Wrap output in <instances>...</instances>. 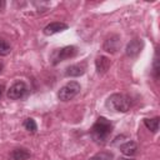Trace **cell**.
I'll return each instance as SVG.
<instances>
[{"label": "cell", "mask_w": 160, "mask_h": 160, "mask_svg": "<svg viewBox=\"0 0 160 160\" xmlns=\"http://www.w3.org/2000/svg\"><path fill=\"white\" fill-rule=\"evenodd\" d=\"M120 151L124 155H126V156H132L138 151V145H136L135 141H131V140L130 141H126L125 144L120 145Z\"/></svg>", "instance_id": "obj_11"}, {"label": "cell", "mask_w": 160, "mask_h": 160, "mask_svg": "<svg viewBox=\"0 0 160 160\" xmlns=\"http://www.w3.org/2000/svg\"><path fill=\"white\" fill-rule=\"evenodd\" d=\"M78 54V49L72 45L70 46H64V48H60V49H55L50 56V60H51V64L52 65H56L66 59H70V58H74L75 55Z\"/></svg>", "instance_id": "obj_4"}, {"label": "cell", "mask_w": 160, "mask_h": 160, "mask_svg": "<svg viewBox=\"0 0 160 160\" xmlns=\"http://www.w3.org/2000/svg\"><path fill=\"white\" fill-rule=\"evenodd\" d=\"M121 46V39L119 35L114 34V35H110L105 41H104V50L106 52H110V54H115Z\"/></svg>", "instance_id": "obj_6"}, {"label": "cell", "mask_w": 160, "mask_h": 160, "mask_svg": "<svg viewBox=\"0 0 160 160\" xmlns=\"http://www.w3.org/2000/svg\"><path fill=\"white\" fill-rule=\"evenodd\" d=\"M110 65H111V61L106 56L101 55V56H98L96 60H95V68H96V72L98 74H105L109 70Z\"/></svg>", "instance_id": "obj_10"}, {"label": "cell", "mask_w": 160, "mask_h": 160, "mask_svg": "<svg viewBox=\"0 0 160 160\" xmlns=\"http://www.w3.org/2000/svg\"><path fill=\"white\" fill-rule=\"evenodd\" d=\"M2 91H4V84L0 82V99H1V95H2Z\"/></svg>", "instance_id": "obj_18"}, {"label": "cell", "mask_w": 160, "mask_h": 160, "mask_svg": "<svg viewBox=\"0 0 160 160\" xmlns=\"http://www.w3.org/2000/svg\"><path fill=\"white\" fill-rule=\"evenodd\" d=\"M85 71H86V64L85 62H79V64H72V65L68 66L66 70H65V75L71 76V78H76V76L84 75Z\"/></svg>", "instance_id": "obj_8"}, {"label": "cell", "mask_w": 160, "mask_h": 160, "mask_svg": "<svg viewBox=\"0 0 160 160\" xmlns=\"http://www.w3.org/2000/svg\"><path fill=\"white\" fill-rule=\"evenodd\" d=\"M142 48H144V41H142L141 39H132V40H130V42L126 45L125 52H126L128 56L135 58V56H138V55L141 52Z\"/></svg>", "instance_id": "obj_7"}, {"label": "cell", "mask_w": 160, "mask_h": 160, "mask_svg": "<svg viewBox=\"0 0 160 160\" xmlns=\"http://www.w3.org/2000/svg\"><path fill=\"white\" fill-rule=\"evenodd\" d=\"M105 106L111 111L126 112L131 106V100L128 95L124 94H112L108 98Z\"/></svg>", "instance_id": "obj_2"}, {"label": "cell", "mask_w": 160, "mask_h": 160, "mask_svg": "<svg viewBox=\"0 0 160 160\" xmlns=\"http://www.w3.org/2000/svg\"><path fill=\"white\" fill-rule=\"evenodd\" d=\"M2 68H4V66H2V64H1V62H0V72H1V71H2Z\"/></svg>", "instance_id": "obj_19"}, {"label": "cell", "mask_w": 160, "mask_h": 160, "mask_svg": "<svg viewBox=\"0 0 160 160\" xmlns=\"http://www.w3.org/2000/svg\"><path fill=\"white\" fill-rule=\"evenodd\" d=\"M10 51H11L10 44L6 40L0 38V56H6L8 54H10Z\"/></svg>", "instance_id": "obj_14"}, {"label": "cell", "mask_w": 160, "mask_h": 160, "mask_svg": "<svg viewBox=\"0 0 160 160\" xmlns=\"http://www.w3.org/2000/svg\"><path fill=\"white\" fill-rule=\"evenodd\" d=\"M28 92H29L28 85L24 81H16L8 90V98L11 100H19V99H24L28 95Z\"/></svg>", "instance_id": "obj_5"}, {"label": "cell", "mask_w": 160, "mask_h": 160, "mask_svg": "<svg viewBox=\"0 0 160 160\" xmlns=\"http://www.w3.org/2000/svg\"><path fill=\"white\" fill-rule=\"evenodd\" d=\"M68 29V24L65 22H61V21H54V22H50L48 24L45 28H44V34L45 35H54L56 32H60V31H64Z\"/></svg>", "instance_id": "obj_9"}, {"label": "cell", "mask_w": 160, "mask_h": 160, "mask_svg": "<svg viewBox=\"0 0 160 160\" xmlns=\"http://www.w3.org/2000/svg\"><path fill=\"white\" fill-rule=\"evenodd\" d=\"M12 160H28L30 158V152L24 148H16L11 152Z\"/></svg>", "instance_id": "obj_12"}, {"label": "cell", "mask_w": 160, "mask_h": 160, "mask_svg": "<svg viewBox=\"0 0 160 160\" xmlns=\"http://www.w3.org/2000/svg\"><path fill=\"white\" fill-rule=\"evenodd\" d=\"M24 126H25V129H26L28 131H30V132H35V131L38 130V125H36L35 120L31 119V118L25 119V121H24Z\"/></svg>", "instance_id": "obj_15"}, {"label": "cell", "mask_w": 160, "mask_h": 160, "mask_svg": "<svg viewBox=\"0 0 160 160\" xmlns=\"http://www.w3.org/2000/svg\"><path fill=\"white\" fill-rule=\"evenodd\" d=\"M111 159V155L106 154V152H99L96 155H94L92 158H90L89 160H110Z\"/></svg>", "instance_id": "obj_16"}, {"label": "cell", "mask_w": 160, "mask_h": 160, "mask_svg": "<svg viewBox=\"0 0 160 160\" xmlns=\"http://www.w3.org/2000/svg\"><path fill=\"white\" fill-rule=\"evenodd\" d=\"M144 125L151 131V132H156L159 130V118H154V119H144Z\"/></svg>", "instance_id": "obj_13"}, {"label": "cell", "mask_w": 160, "mask_h": 160, "mask_svg": "<svg viewBox=\"0 0 160 160\" xmlns=\"http://www.w3.org/2000/svg\"><path fill=\"white\" fill-rule=\"evenodd\" d=\"M112 132V124L104 116H99L90 130V135L96 144H105Z\"/></svg>", "instance_id": "obj_1"}, {"label": "cell", "mask_w": 160, "mask_h": 160, "mask_svg": "<svg viewBox=\"0 0 160 160\" xmlns=\"http://www.w3.org/2000/svg\"><path fill=\"white\" fill-rule=\"evenodd\" d=\"M5 8V1L4 0H0V10H2Z\"/></svg>", "instance_id": "obj_17"}, {"label": "cell", "mask_w": 160, "mask_h": 160, "mask_svg": "<svg viewBox=\"0 0 160 160\" xmlns=\"http://www.w3.org/2000/svg\"><path fill=\"white\" fill-rule=\"evenodd\" d=\"M80 90H81V86L78 81H69L60 88V90L58 91V98L60 101H69L74 99L80 92Z\"/></svg>", "instance_id": "obj_3"}, {"label": "cell", "mask_w": 160, "mask_h": 160, "mask_svg": "<svg viewBox=\"0 0 160 160\" xmlns=\"http://www.w3.org/2000/svg\"><path fill=\"white\" fill-rule=\"evenodd\" d=\"M120 160H134V159H130V158H129V159H120Z\"/></svg>", "instance_id": "obj_20"}]
</instances>
